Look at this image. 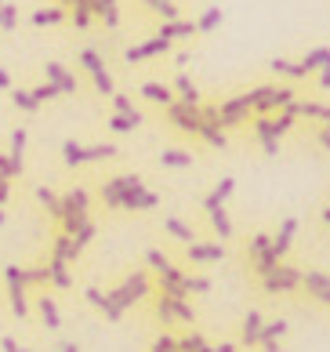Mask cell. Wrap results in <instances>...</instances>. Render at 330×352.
Returning <instances> with one entry per match:
<instances>
[{
  "label": "cell",
  "mask_w": 330,
  "mask_h": 352,
  "mask_svg": "<svg viewBox=\"0 0 330 352\" xmlns=\"http://www.w3.org/2000/svg\"><path fill=\"white\" fill-rule=\"evenodd\" d=\"M170 91H175V102H182V106H200V87H196L186 73H178V76H175Z\"/></svg>",
  "instance_id": "cell-22"
},
{
  "label": "cell",
  "mask_w": 330,
  "mask_h": 352,
  "mask_svg": "<svg viewBox=\"0 0 330 352\" xmlns=\"http://www.w3.org/2000/svg\"><path fill=\"white\" fill-rule=\"evenodd\" d=\"M8 226V207H0V229Z\"/></svg>",
  "instance_id": "cell-54"
},
{
  "label": "cell",
  "mask_w": 330,
  "mask_h": 352,
  "mask_svg": "<svg viewBox=\"0 0 330 352\" xmlns=\"http://www.w3.org/2000/svg\"><path fill=\"white\" fill-rule=\"evenodd\" d=\"M102 291H105V298H109V302L120 309V312H131L135 305H142V302H149V298H153V276H149L145 269L131 265V269H124L116 280L105 283Z\"/></svg>",
  "instance_id": "cell-1"
},
{
  "label": "cell",
  "mask_w": 330,
  "mask_h": 352,
  "mask_svg": "<svg viewBox=\"0 0 330 352\" xmlns=\"http://www.w3.org/2000/svg\"><path fill=\"white\" fill-rule=\"evenodd\" d=\"M269 240H272V236H269V232H265V229H258V232H254V236H250V240H247V262H250V265H254V262H258V258H261V254H265V251H269Z\"/></svg>",
  "instance_id": "cell-34"
},
{
  "label": "cell",
  "mask_w": 330,
  "mask_h": 352,
  "mask_svg": "<svg viewBox=\"0 0 330 352\" xmlns=\"http://www.w3.org/2000/svg\"><path fill=\"white\" fill-rule=\"evenodd\" d=\"M138 120H127V116H120V113H109L105 116V131L109 135H131V131H138Z\"/></svg>",
  "instance_id": "cell-33"
},
{
  "label": "cell",
  "mask_w": 330,
  "mask_h": 352,
  "mask_svg": "<svg viewBox=\"0 0 330 352\" xmlns=\"http://www.w3.org/2000/svg\"><path fill=\"white\" fill-rule=\"evenodd\" d=\"M120 156H124V149L116 142H87V167L91 164H113Z\"/></svg>",
  "instance_id": "cell-20"
},
{
  "label": "cell",
  "mask_w": 330,
  "mask_h": 352,
  "mask_svg": "<svg viewBox=\"0 0 330 352\" xmlns=\"http://www.w3.org/2000/svg\"><path fill=\"white\" fill-rule=\"evenodd\" d=\"M47 258H58V262H65V265H80V251H76V243H73V236H65V232H51L47 236V251H44Z\"/></svg>",
  "instance_id": "cell-12"
},
{
  "label": "cell",
  "mask_w": 330,
  "mask_h": 352,
  "mask_svg": "<svg viewBox=\"0 0 330 352\" xmlns=\"http://www.w3.org/2000/svg\"><path fill=\"white\" fill-rule=\"evenodd\" d=\"M156 164L164 167V171H186V167L196 164V156L186 153V149H175V146H164L160 153H156Z\"/></svg>",
  "instance_id": "cell-17"
},
{
  "label": "cell",
  "mask_w": 330,
  "mask_h": 352,
  "mask_svg": "<svg viewBox=\"0 0 330 352\" xmlns=\"http://www.w3.org/2000/svg\"><path fill=\"white\" fill-rule=\"evenodd\" d=\"M76 66H80L87 76H95V73H102V69H105V58L98 55L95 47H80V51H76Z\"/></svg>",
  "instance_id": "cell-29"
},
{
  "label": "cell",
  "mask_w": 330,
  "mask_h": 352,
  "mask_svg": "<svg viewBox=\"0 0 330 352\" xmlns=\"http://www.w3.org/2000/svg\"><path fill=\"white\" fill-rule=\"evenodd\" d=\"M62 19H65V8H58V4L55 8H36L33 15H30L33 25H58Z\"/></svg>",
  "instance_id": "cell-36"
},
{
  "label": "cell",
  "mask_w": 330,
  "mask_h": 352,
  "mask_svg": "<svg viewBox=\"0 0 330 352\" xmlns=\"http://www.w3.org/2000/svg\"><path fill=\"white\" fill-rule=\"evenodd\" d=\"M0 4H4V0H0Z\"/></svg>",
  "instance_id": "cell-57"
},
{
  "label": "cell",
  "mask_w": 330,
  "mask_h": 352,
  "mask_svg": "<svg viewBox=\"0 0 330 352\" xmlns=\"http://www.w3.org/2000/svg\"><path fill=\"white\" fill-rule=\"evenodd\" d=\"M33 200H36V207L55 221H62V200H58V189H51V186H33Z\"/></svg>",
  "instance_id": "cell-15"
},
{
  "label": "cell",
  "mask_w": 330,
  "mask_h": 352,
  "mask_svg": "<svg viewBox=\"0 0 330 352\" xmlns=\"http://www.w3.org/2000/svg\"><path fill=\"white\" fill-rule=\"evenodd\" d=\"M25 146H30V131L19 124V127H11V135H8V156L15 164H22L25 167Z\"/></svg>",
  "instance_id": "cell-23"
},
{
  "label": "cell",
  "mask_w": 330,
  "mask_h": 352,
  "mask_svg": "<svg viewBox=\"0 0 330 352\" xmlns=\"http://www.w3.org/2000/svg\"><path fill=\"white\" fill-rule=\"evenodd\" d=\"M80 294H84V302L98 312L102 320H109V323H120L124 320V312L116 309L109 298H105V291H102V283H95V280H87V283H80Z\"/></svg>",
  "instance_id": "cell-7"
},
{
  "label": "cell",
  "mask_w": 330,
  "mask_h": 352,
  "mask_svg": "<svg viewBox=\"0 0 330 352\" xmlns=\"http://www.w3.org/2000/svg\"><path fill=\"white\" fill-rule=\"evenodd\" d=\"M160 55H170V41H164V36H149V41L142 44H131L124 47V62L127 66H138V62H149V58H160Z\"/></svg>",
  "instance_id": "cell-9"
},
{
  "label": "cell",
  "mask_w": 330,
  "mask_h": 352,
  "mask_svg": "<svg viewBox=\"0 0 330 352\" xmlns=\"http://www.w3.org/2000/svg\"><path fill=\"white\" fill-rule=\"evenodd\" d=\"M33 316L41 320V331L44 334H58L62 331V309H58V294H51L47 287L44 291H36L33 294Z\"/></svg>",
  "instance_id": "cell-4"
},
{
  "label": "cell",
  "mask_w": 330,
  "mask_h": 352,
  "mask_svg": "<svg viewBox=\"0 0 330 352\" xmlns=\"http://www.w3.org/2000/svg\"><path fill=\"white\" fill-rule=\"evenodd\" d=\"M250 98H247V91L243 95H232V98H226L218 106V127L221 131H229V127H240V124H247L250 120Z\"/></svg>",
  "instance_id": "cell-5"
},
{
  "label": "cell",
  "mask_w": 330,
  "mask_h": 352,
  "mask_svg": "<svg viewBox=\"0 0 330 352\" xmlns=\"http://www.w3.org/2000/svg\"><path fill=\"white\" fill-rule=\"evenodd\" d=\"M62 167L65 171H84L87 167V142L65 138L62 142Z\"/></svg>",
  "instance_id": "cell-16"
},
{
  "label": "cell",
  "mask_w": 330,
  "mask_h": 352,
  "mask_svg": "<svg viewBox=\"0 0 330 352\" xmlns=\"http://www.w3.org/2000/svg\"><path fill=\"white\" fill-rule=\"evenodd\" d=\"M8 98H11V106H15L19 113H25V116H36V113H41L36 98L30 95V87H11V91H8Z\"/></svg>",
  "instance_id": "cell-25"
},
{
  "label": "cell",
  "mask_w": 330,
  "mask_h": 352,
  "mask_svg": "<svg viewBox=\"0 0 330 352\" xmlns=\"http://www.w3.org/2000/svg\"><path fill=\"white\" fill-rule=\"evenodd\" d=\"M44 262V269H47V291L51 294H69V291H76V272H73V265H65V262H58V258H41Z\"/></svg>",
  "instance_id": "cell-6"
},
{
  "label": "cell",
  "mask_w": 330,
  "mask_h": 352,
  "mask_svg": "<svg viewBox=\"0 0 330 352\" xmlns=\"http://www.w3.org/2000/svg\"><path fill=\"white\" fill-rule=\"evenodd\" d=\"M167 113V124L175 127V131L182 135H200V106H182V102H170V106L164 109Z\"/></svg>",
  "instance_id": "cell-8"
},
{
  "label": "cell",
  "mask_w": 330,
  "mask_h": 352,
  "mask_svg": "<svg viewBox=\"0 0 330 352\" xmlns=\"http://www.w3.org/2000/svg\"><path fill=\"white\" fill-rule=\"evenodd\" d=\"M207 218H210V229H214V236H221V240L232 236V218L226 214V207H210Z\"/></svg>",
  "instance_id": "cell-30"
},
{
  "label": "cell",
  "mask_w": 330,
  "mask_h": 352,
  "mask_svg": "<svg viewBox=\"0 0 330 352\" xmlns=\"http://www.w3.org/2000/svg\"><path fill=\"white\" fill-rule=\"evenodd\" d=\"M301 276L294 269H287V265H276L269 276H261V287H265L269 294H280V291H290V287H298Z\"/></svg>",
  "instance_id": "cell-14"
},
{
  "label": "cell",
  "mask_w": 330,
  "mask_h": 352,
  "mask_svg": "<svg viewBox=\"0 0 330 352\" xmlns=\"http://www.w3.org/2000/svg\"><path fill=\"white\" fill-rule=\"evenodd\" d=\"M22 276H25V287H36V291H44V287H47V269H44V262L22 265Z\"/></svg>",
  "instance_id": "cell-37"
},
{
  "label": "cell",
  "mask_w": 330,
  "mask_h": 352,
  "mask_svg": "<svg viewBox=\"0 0 330 352\" xmlns=\"http://www.w3.org/2000/svg\"><path fill=\"white\" fill-rule=\"evenodd\" d=\"M156 36H164V41H186V36H196V22L189 19H175V22H160L156 25Z\"/></svg>",
  "instance_id": "cell-21"
},
{
  "label": "cell",
  "mask_w": 330,
  "mask_h": 352,
  "mask_svg": "<svg viewBox=\"0 0 330 352\" xmlns=\"http://www.w3.org/2000/svg\"><path fill=\"white\" fill-rule=\"evenodd\" d=\"M182 287H186V294L192 298V294H207V291H210V280H207V276H192V272H186V276H182Z\"/></svg>",
  "instance_id": "cell-44"
},
{
  "label": "cell",
  "mask_w": 330,
  "mask_h": 352,
  "mask_svg": "<svg viewBox=\"0 0 330 352\" xmlns=\"http://www.w3.org/2000/svg\"><path fill=\"white\" fill-rule=\"evenodd\" d=\"M30 95L36 98V106H44V102H58V98H62V91H58L55 84L41 80V84H33V87H30Z\"/></svg>",
  "instance_id": "cell-41"
},
{
  "label": "cell",
  "mask_w": 330,
  "mask_h": 352,
  "mask_svg": "<svg viewBox=\"0 0 330 352\" xmlns=\"http://www.w3.org/2000/svg\"><path fill=\"white\" fill-rule=\"evenodd\" d=\"M261 312L258 309H250L247 316H243V345H258V334H261Z\"/></svg>",
  "instance_id": "cell-32"
},
{
  "label": "cell",
  "mask_w": 330,
  "mask_h": 352,
  "mask_svg": "<svg viewBox=\"0 0 330 352\" xmlns=\"http://www.w3.org/2000/svg\"><path fill=\"white\" fill-rule=\"evenodd\" d=\"M11 87H15V80H11V73H8L4 66H0V91H4V95H8Z\"/></svg>",
  "instance_id": "cell-51"
},
{
  "label": "cell",
  "mask_w": 330,
  "mask_h": 352,
  "mask_svg": "<svg viewBox=\"0 0 330 352\" xmlns=\"http://www.w3.org/2000/svg\"><path fill=\"white\" fill-rule=\"evenodd\" d=\"M19 352H36L33 345H19Z\"/></svg>",
  "instance_id": "cell-56"
},
{
  "label": "cell",
  "mask_w": 330,
  "mask_h": 352,
  "mask_svg": "<svg viewBox=\"0 0 330 352\" xmlns=\"http://www.w3.org/2000/svg\"><path fill=\"white\" fill-rule=\"evenodd\" d=\"M232 189H236V178H221L218 186L204 197V211H210V207H226V200L232 197Z\"/></svg>",
  "instance_id": "cell-24"
},
{
  "label": "cell",
  "mask_w": 330,
  "mask_h": 352,
  "mask_svg": "<svg viewBox=\"0 0 330 352\" xmlns=\"http://www.w3.org/2000/svg\"><path fill=\"white\" fill-rule=\"evenodd\" d=\"M294 232H298V221L290 218V221H283V226H280V232H276V236L269 240V247H272V254H276V258H283V254H287V247H290V240H294Z\"/></svg>",
  "instance_id": "cell-26"
},
{
  "label": "cell",
  "mask_w": 330,
  "mask_h": 352,
  "mask_svg": "<svg viewBox=\"0 0 330 352\" xmlns=\"http://www.w3.org/2000/svg\"><path fill=\"white\" fill-rule=\"evenodd\" d=\"M160 229L167 232V236H170V240H178L182 247H186V243H192V240H200V236H196V229L189 226V221H186V218H178V214H167Z\"/></svg>",
  "instance_id": "cell-19"
},
{
  "label": "cell",
  "mask_w": 330,
  "mask_h": 352,
  "mask_svg": "<svg viewBox=\"0 0 330 352\" xmlns=\"http://www.w3.org/2000/svg\"><path fill=\"white\" fill-rule=\"evenodd\" d=\"M0 175H4L8 182H19V178L25 175V167L11 160V156H8V149H0Z\"/></svg>",
  "instance_id": "cell-42"
},
{
  "label": "cell",
  "mask_w": 330,
  "mask_h": 352,
  "mask_svg": "<svg viewBox=\"0 0 330 352\" xmlns=\"http://www.w3.org/2000/svg\"><path fill=\"white\" fill-rule=\"evenodd\" d=\"M55 352H80V345L73 338H62V342H55Z\"/></svg>",
  "instance_id": "cell-49"
},
{
  "label": "cell",
  "mask_w": 330,
  "mask_h": 352,
  "mask_svg": "<svg viewBox=\"0 0 330 352\" xmlns=\"http://www.w3.org/2000/svg\"><path fill=\"white\" fill-rule=\"evenodd\" d=\"M269 69H272V73H280V76H290V80H301V76H305L301 62H287V58H272V62H269Z\"/></svg>",
  "instance_id": "cell-40"
},
{
  "label": "cell",
  "mask_w": 330,
  "mask_h": 352,
  "mask_svg": "<svg viewBox=\"0 0 330 352\" xmlns=\"http://www.w3.org/2000/svg\"><path fill=\"white\" fill-rule=\"evenodd\" d=\"M91 19H95V15H91V0H80V4H73L69 8V22H73V30H91Z\"/></svg>",
  "instance_id": "cell-35"
},
{
  "label": "cell",
  "mask_w": 330,
  "mask_h": 352,
  "mask_svg": "<svg viewBox=\"0 0 330 352\" xmlns=\"http://www.w3.org/2000/svg\"><path fill=\"white\" fill-rule=\"evenodd\" d=\"M44 80L55 84L62 95H80V80H76V73L69 66H62V62H44Z\"/></svg>",
  "instance_id": "cell-11"
},
{
  "label": "cell",
  "mask_w": 330,
  "mask_h": 352,
  "mask_svg": "<svg viewBox=\"0 0 330 352\" xmlns=\"http://www.w3.org/2000/svg\"><path fill=\"white\" fill-rule=\"evenodd\" d=\"M160 192L156 189H149V186H142V189H135V192H127L124 197V204H120V211H127V214H145V211H156L160 207Z\"/></svg>",
  "instance_id": "cell-13"
},
{
  "label": "cell",
  "mask_w": 330,
  "mask_h": 352,
  "mask_svg": "<svg viewBox=\"0 0 330 352\" xmlns=\"http://www.w3.org/2000/svg\"><path fill=\"white\" fill-rule=\"evenodd\" d=\"M0 352H19V342L11 334H0Z\"/></svg>",
  "instance_id": "cell-50"
},
{
  "label": "cell",
  "mask_w": 330,
  "mask_h": 352,
  "mask_svg": "<svg viewBox=\"0 0 330 352\" xmlns=\"http://www.w3.org/2000/svg\"><path fill=\"white\" fill-rule=\"evenodd\" d=\"M142 258H145V265H149L153 276H164V272L175 269V262H170V254H164L160 247H149V251H145Z\"/></svg>",
  "instance_id": "cell-28"
},
{
  "label": "cell",
  "mask_w": 330,
  "mask_h": 352,
  "mask_svg": "<svg viewBox=\"0 0 330 352\" xmlns=\"http://www.w3.org/2000/svg\"><path fill=\"white\" fill-rule=\"evenodd\" d=\"M138 95L145 98V102H153V106H170L175 102V91H170V84H160V80H145V84H138Z\"/></svg>",
  "instance_id": "cell-18"
},
{
  "label": "cell",
  "mask_w": 330,
  "mask_h": 352,
  "mask_svg": "<svg viewBox=\"0 0 330 352\" xmlns=\"http://www.w3.org/2000/svg\"><path fill=\"white\" fill-rule=\"evenodd\" d=\"M226 258V247H221L218 240H192V243H186V262L189 265H214V262H221Z\"/></svg>",
  "instance_id": "cell-10"
},
{
  "label": "cell",
  "mask_w": 330,
  "mask_h": 352,
  "mask_svg": "<svg viewBox=\"0 0 330 352\" xmlns=\"http://www.w3.org/2000/svg\"><path fill=\"white\" fill-rule=\"evenodd\" d=\"M218 22H221V8H207L200 19H196V33H210V30H218Z\"/></svg>",
  "instance_id": "cell-45"
},
{
  "label": "cell",
  "mask_w": 330,
  "mask_h": 352,
  "mask_svg": "<svg viewBox=\"0 0 330 352\" xmlns=\"http://www.w3.org/2000/svg\"><path fill=\"white\" fill-rule=\"evenodd\" d=\"M327 58H330V47H312L309 55L301 58V69H305V76H309L312 69H320V66H323Z\"/></svg>",
  "instance_id": "cell-43"
},
{
  "label": "cell",
  "mask_w": 330,
  "mask_h": 352,
  "mask_svg": "<svg viewBox=\"0 0 330 352\" xmlns=\"http://www.w3.org/2000/svg\"><path fill=\"white\" fill-rule=\"evenodd\" d=\"M62 221H58V232H65V236H73L76 229H80V221L91 218V207H95V192H91V186H84V182H69L62 192Z\"/></svg>",
  "instance_id": "cell-2"
},
{
  "label": "cell",
  "mask_w": 330,
  "mask_h": 352,
  "mask_svg": "<svg viewBox=\"0 0 330 352\" xmlns=\"http://www.w3.org/2000/svg\"><path fill=\"white\" fill-rule=\"evenodd\" d=\"M320 87H330V58L320 66Z\"/></svg>",
  "instance_id": "cell-52"
},
{
  "label": "cell",
  "mask_w": 330,
  "mask_h": 352,
  "mask_svg": "<svg viewBox=\"0 0 330 352\" xmlns=\"http://www.w3.org/2000/svg\"><path fill=\"white\" fill-rule=\"evenodd\" d=\"M149 352H178V338L170 334V331H160L153 338V345H149Z\"/></svg>",
  "instance_id": "cell-46"
},
{
  "label": "cell",
  "mask_w": 330,
  "mask_h": 352,
  "mask_svg": "<svg viewBox=\"0 0 330 352\" xmlns=\"http://www.w3.org/2000/svg\"><path fill=\"white\" fill-rule=\"evenodd\" d=\"M196 138H204L210 149H226V146H229L226 131H221V127H214V124H200V135H196Z\"/></svg>",
  "instance_id": "cell-38"
},
{
  "label": "cell",
  "mask_w": 330,
  "mask_h": 352,
  "mask_svg": "<svg viewBox=\"0 0 330 352\" xmlns=\"http://www.w3.org/2000/svg\"><path fill=\"white\" fill-rule=\"evenodd\" d=\"M320 142H323V146H327V149H330V124H327V127H323V135H320Z\"/></svg>",
  "instance_id": "cell-53"
},
{
  "label": "cell",
  "mask_w": 330,
  "mask_h": 352,
  "mask_svg": "<svg viewBox=\"0 0 330 352\" xmlns=\"http://www.w3.org/2000/svg\"><path fill=\"white\" fill-rule=\"evenodd\" d=\"M98 19L105 22V30H120V8H116V4H109Z\"/></svg>",
  "instance_id": "cell-48"
},
{
  "label": "cell",
  "mask_w": 330,
  "mask_h": 352,
  "mask_svg": "<svg viewBox=\"0 0 330 352\" xmlns=\"http://www.w3.org/2000/svg\"><path fill=\"white\" fill-rule=\"evenodd\" d=\"M95 236H98V221L95 218H87V221H80V229L73 232V243H76V251H87L91 243H95Z\"/></svg>",
  "instance_id": "cell-31"
},
{
  "label": "cell",
  "mask_w": 330,
  "mask_h": 352,
  "mask_svg": "<svg viewBox=\"0 0 330 352\" xmlns=\"http://www.w3.org/2000/svg\"><path fill=\"white\" fill-rule=\"evenodd\" d=\"M109 102H113V113H120V116H127V120H138V124H145V113L131 102L127 95H120V91H113L109 95Z\"/></svg>",
  "instance_id": "cell-27"
},
{
  "label": "cell",
  "mask_w": 330,
  "mask_h": 352,
  "mask_svg": "<svg viewBox=\"0 0 330 352\" xmlns=\"http://www.w3.org/2000/svg\"><path fill=\"white\" fill-rule=\"evenodd\" d=\"M15 30H19V4L4 0L0 4V33H15Z\"/></svg>",
  "instance_id": "cell-39"
},
{
  "label": "cell",
  "mask_w": 330,
  "mask_h": 352,
  "mask_svg": "<svg viewBox=\"0 0 330 352\" xmlns=\"http://www.w3.org/2000/svg\"><path fill=\"white\" fill-rule=\"evenodd\" d=\"M91 84H95V91H98L102 98H109L113 91H116V84H113V73H109V69H102V73H95V76H91Z\"/></svg>",
  "instance_id": "cell-47"
},
{
  "label": "cell",
  "mask_w": 330,
  "mask_h": 352,
  "mask_svg": "<svg viewBox=\"0 0 330 352\" xmlns=\"http://www.w3.org/2000/svg\"><path fill=\"white\" fill-rule=\"evenodd\" d=\"M145 186L142 171H120V175H105L91 192H95V204L102 207V214H120V204L127 192H135Z\"/></svg>",
  "instance_id": "cell-3"
},
{
  "label": "cell",
  "mask_w": 330,
  "mask_h": 352,
  "mask_svg": "<svg viewBox=\"0 0 330 352\" xmlns=\"http://www.w3.org/2000/svg\"><path fill=\"white\" fill-rule=\"evenodd\" d=\"M73 4H80V0H58V8H73Z\"/></svg>",
  "instance_id": "cell-55"
}]
</instances>
